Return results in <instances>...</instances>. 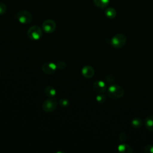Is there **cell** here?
Returning <instances> with one entry per match:
<instances>
[{
    "instance_id": "cell-12",
    "label": "cell",
    "mask_w": 153,
    "mask_h": 153,
    "mask_svg": "<svg viewBox=\"0 0 153 153\" xmlns=\"http://www.w3.org/2000/svg\"><path fill=\"white\" fill-rule=\"evenodd\" d=\"M143 124V120L140 118H133L131 121V126L133 128L137 129L140 128Z\"/></svg>"
},
{
    "instance_id": "cell-17",
    "label": "cell",
    "mask_w": 153,
    "mask_h": 153,
    "mask_svg": "<svg viewBox=\"0 0 153 153\" xmlns=\"http://www.w3.org/2000/svg\"><path fill=\"white\" fill-rule=\"evenodd\" d=\"M96 101L100 104H102L103 103L105 102L106 101V97L105 95L102 94L101 93H100V94H98L96 97Z\"/></svg>"
},
{
    "instance_id": "cell-22",
    "label": "cell",
    "mask_w": 153,
    "mask_h": 153,
    "mask_svg": "<svg viewBox=\"0 0 153 153\" xmlns=\"http://www.w3.org/2000/svg\"><path fill=\"white\" fill-rule=\"evenodd\" d=\"M0 76H1V73H0Z\"/></svg>"
},
{
    "instance_id": "cell-18",
    "label": "cell",
    "mask_w": 153,
    "mask_h": 153,
    "mask_svg": "<svg viewBox=\"0 0 153 153\" xmlns=\"http://www.w3.org/2000/svg\"><path fill=\"white\" fill-rule=\"evenodd\" d=\"M143 151L145 153H153V145L148 144L143 148Z\"/></svg>"
},
{
    "instance_id": "cell-20",
    "label": "cell",
    "mask_w": 153,
    "mask_h": 153,
    "mask_svg": "<svg viewBox=\"0 0 153 153\" xmlns=\"http://www.w3.org/2000/svg\"><path fill=\"white\" fill-rule=\"evenodd\" d=\"M56 66H57V69H59L60 70H62L66 68V64L65 62H64V61H59L56 64Z\"/></svg>"
},
{
    "instance_id": "cell-11",
    "label": "cell",
    "mask_w": 153,
    "mask_h": 153,
    "mask_svg": "<svg viewBox=\"0 0 153 153\" xmlns=\"http://www.w3.org/2000/svg\"><path fill=\"white\" fill-rule=\"evenodd\" d=\"M45 95L50 97H54L56 94V90L53 86H47L44 89Z\"/></svg>"
},
{
    "instance_id": "cell-21",
    "label": "cell",
    "mask_w": 153,
    "mask_h": 153,
    "mask_svg": "<svg viewBox=\"0 0 153 153\" xmlns=\"http://www.w3.org/2000/svg\"><path fill=\"white\" fill-rule=\"evenodd\" d=\"M127 139V135L125 133H121L119 135V139L122 142V143H124L126 141Z\"/></svg>"
},
{
    "instance_id": "cell-10",
    "label": "cell",
    "mask_w": 153,
    "mask_h": 153,
    "mask_svg": "<svg viewBox=\"0 0 153 153\" xmlns=\"http://www.w3.org/2000/svg\"><path fill=\"white\" fill-rule=\"evenodd\" d=\"M143 124L145 127L151 131H153V115H150L148 116L143 121Z\"/></svg>"
},
{
    "instance_id": "cell-6",
    "label": "cell",
    "mask_w": 153,
    "mask_h": 153,
    "mask_svg": "<svg viewBox=\"0 0 153 153\" xmlns=\"http://www.w3.org/2000/svg\"><path fill=\"white\" fill-rule=\"evenodd\" d=\"M56 22L52 19H47L45 20L42 25V30L47 33H53L56 30Z\"/></svg>"
},
{
    "instance_id": "cell-16",
    "label": "cell",
    "mask_w": 153,
    "mask_h": 153,
    "mask_svg": "<svg viewBox=\"0 0 153 153\" xmlns=\"http://www.w3.org/2000/svg\"><path fill=\"white\" fill-rule=\"evenodd\" d=\"M59 103L60 106H62V108H66L69 105V101L66 98H62V99H60L59 101Z\"/></svg>"
},
{
    "instance_id": "cell-14",
    "label": "cell",
    "mask_w": 153,
    "mask_h": 153,
    "mask_svg": "<svg viewBox=\"0 0 153 153\" xmlns=\"http://www.w3.org/2000/svg\"><path fill=\"white\" fill-rule=\"evenodd\" d=\"M105 14L108 18L112 19L115 17L117 15V12L114 8L112 7H108L105 9Z\"/></svg>"
},
{
    "instance_id": "cell-5",
    "label": "cell",
    "mask_w": 153,
    "mask_h": 153,
    "mask_svg": "<svg viewBox=\"0 0 153 153\" xmlns=\"http://www.w3.org/2000/svg\"><path fill=\"white\" fill-rule=\"evenodd\" d=\"M57 100L54 97H50L44 101L42 108L45 112H51L54 111L57 106Z\"/></svg>"
},
{
    "instance_id": "cell-9",
    "label": "cell",
    "mask_w": 153,
    "mask_h": 153,
    "mask_svg": "<svg viewBox=\"0 0 153 153\" xmlns=\"http://www.w3.org/2000/svg\"><path fill=\"white\" fill-rule=\"evenodd\" d=\"M81 74L84 77L86 78H90L93 76L94 74V70L91 66L86 65L82 68Z\"/></svg>"
},
{
    "instance_id": "cell-15",
    "label": "cell",
    "mask_w": 153,
    "mask_h": 153,
    "mask_svg": "<svg viewBox=\"0 0 153 153\" xmlns=\"http://www.w3.org/2000/svg\"><path fill=\"white\" fill-rule=\"evenodd\" d=\"M93 2L97 7L105 8L108 5L109 0H93Z\"/></svg>"
},
{
    "instance_id": "cell-1",
    "label": "cell",
    "mask_w": 153,
    "mask_h": 153,
    "mask_svg": "<svg viewBox=\"0 0 153 153\" xmlns=\"http://www.w3.org/2000/svg\"><path fill=\"white\" fill-rule=\"evenodd\" d=\"M124 93V89L118 85H111L108 88V96L114 99H118L122 97Z\"/></svg>"
},
{
    "instance_id": "cell-8",
    "label": "cell",
    "mask_w": 153,
    "mask_h": 153,
    "mask_svg": "<svg viewBox=\"0 0 153 153\" xmlns=\"http://www.w3.org/2000/svg\"><path fill=\"white\" fill-rule=\"evenodd\" d=\"M93 88L98 93H103L106 90V84L103 81H96L93 84Z\"/></svg>"
},
{
    "instance_id": "cell-2",
    "label": "cell",
    "mask_w": 153,
    "mask_h": 153,
    "mask_svg": "<svg viewBox=\"0 0 153 153\" xmlns=\"http://www.w3.org/2000/svg\"><path fill=\"white\" fill-rule=\"evenodd\" d=\"M127 38L123 33H117L114 35L111 41V45L115 48H121L124 47L126 43Z\"/></svg>"
},
{
    "instance_id": "cell-7",
    "label": "cell",
    "mask_w": 153,
    "mask_h": 153,
    "mask_svg": "<svg viewBox=\"0 0 153 153\" xmlns=\"http://www.w3.org/2000/svg\"><path fill=\"white\" fill-rule=\"evenodd\" d=\"M57 69L56 64L53 62L45 63L42 66V72L47 75H51L54 74Z\"/></svg>"
},
{
    "instance_id": "cell-3",
    "label": "cell",
    "mask_w": 153,
    "mask_h": 153,
    "mask_svg": "<svg viewBox=\"0 0 153 153\" xmlns=\"http://www.w3.org/2000/svg\"><path fill=\"white\" fill-rule=\"evenodd\" d=\"M17 20L22 24H28L32 20V14L27 10H20L16 15Z\"/></svg>"
},
{
    "instance_id": "cell-13",
    "label": "cell",
    "mask_w": 153,
    "mask_h": 153,
    "mask_svg": "<svg viewBox=\"0 0 153 153\" xmlns=\"http://www.w3.org/2000/svg\"><path fill=\"white\" fill-rule=\"evenodd\" d=\"M118 149L121 152H126V153H130L133 152L131 148L127 144L125 143H122L120 144L118 147Z\"/></svg>"
},
{
    "instance_id": "cell-4",
    "label": "cell",
    "mask_w": 153,
    "mask_h": 153,
    "mask_svg": "<svg viewBox=\"0 0 153 153\" xmlns=\"http://www.w3.org/2000/svg\"><path fill=\"white\" fill-rule=\"evenodd\" d=\"M28 37L34 41L39 39L42 35V31L41 27L37 25H34L29 27L27 32Z\"/></svg>"
},
{
    "instance_id": "cell-19",
    "label": "cell",
    "mask_w": 153,
    "mask_h": 153,
    "mask_svg": "<svg viewBox=\"0 0 153 153\" xmlns=\"http://www.w3.org/2000/svg\"><path fill=\"white\" fill-rule=\"evenodd\" d=\"M7 10L6 5L2 2H0V16L5 14Z\"/></svg>"
}]
</instances>
